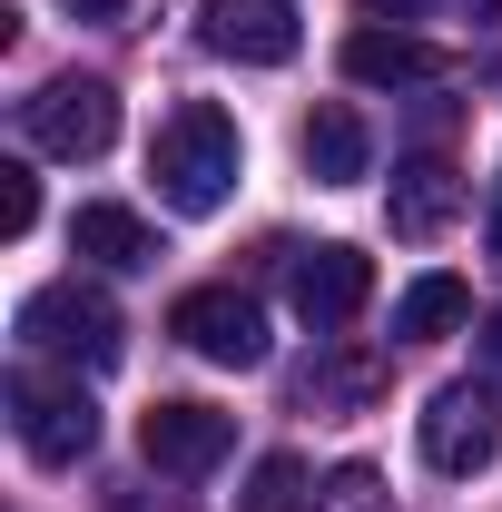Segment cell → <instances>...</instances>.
Here are the masks:
<instances>
[{"label":"cell","mask_w":502,"mask_h":512,"mask_svg":"<svg viewBox=\"0 0 502 512\" xmlns=\"http://www.w3.org/2000/svg\"><path fill=\"white\" fill-rule=\"evenodd\" d=\"M148 178H158V197H168L178 217H217V207L237 197V178H247V138H237V119H227L217 99L168 109V128L148 138Z\"/></svg>","instance_id":"1"},{"label":"cell","mask_w":502,"mask_h":512,"mask_svg":"<svg viewBox=\"0 0 502 512\" xmlns=\"http://www.w3.org/2000/svg\"><path fill=\"white\" fill-rule=\"evenodd\" d=\"M20 345H30V355H60L69 375H79V365H89V375H109V365L128 355V325H119V306H109L99 286L60 276V286L20 296Z\"/></svg>","instance_id":"2"},{"label":"cell","mask_w":502,"mask_h":512,"mask_svg":"<svg viewBox=\"0 0 502 512\" xmlns=\"http://www.w3.org/2000/svg\"><path fill=\"white\" fill-rule=\"evenodd\" d=\"M10 424H20V453L50 463V473L99 444V404H89V384H79V375H40V365L10 375Z\"/></svg>","instance_id":"3"},{"label":"cell","mask_w":502,"mask_h":512,"mask_svg":"<svg viewBox=\"0 0 502 512\" xmlns=\"http://www.w3.org/2000/svg\"><path fill=\"white\" fill-rule=\"evenodd\" d=\"M20 138L40 158H99L119 138V89L109 79H50V89L20 99Z\"/></svg>","instance_id":"4"},{"label":"cell","mask_w":502,"mask_h":512,"mask_svg":"<svg viewBox=\"0 0 502 512\" xmlns=\"http://www.w3.org/2000/svg\"><path fill=\"white\" fill-rule=\"evenodd\" d=\"M414 434H424V463H434V473L473 483V473L502 453V394H493V384H443Z\"/></svg>","instance_id":"5"},{"label":"cell","mask_w":502,"mask_h":512,"mask_svg":"<svg viewBox=\"0 0 502 512\" xmlns=\"http://www.w3.org/2000/svg\"><path fill=\"white\" fill-rule=\"evenodd\" d=\"M168 335L188 355H207V365H227V375L266 365V316H256V296H237V286H188L168 306Z\"/></svg>","instance_id":"6"},{"label":"cell","mask_w":502,"mask_h":512,"mask_svg":"<svg viewBox=\"0 0 502 512\" xmlns=\"http://www.w3.org/2000/svg\"><path fill=\"white\" fill-rule=\"evenodd\" d=\"M227 444H237V414L188 404V394H168V404H148V414H138V453H148L158 473H178V483L217 473V463H227Z\"/></svg>","instance_id":"7"},{"label":"cell","mask_w":502,"mask_h":512,"mask_svg":"<svg viewBox=\"0 0 502 512\" xmlns=\"http://www.w3.org/2000/svg\"><path fill=\"white\" fill-rule=\"evenodd\" d=\"M197 40H207L217 60H237V69H286L306 30H296V0H207Z\"/></svg>","instance_id":"8"},{"label":"cell","mask_w":502,"mask_h":512,"mask_svg":"<svg viewBox=\"0 0 502 512\" xmlns=\"http://www.w3.org/2000/svg\"><path fill=\"white\" fill-rule=\"evenodd\" d=\"M286 296H296V316L315 335H335V325L365 316V296H375V256L365 247H306L296 256V276H286Z\"/></svg>","instance_id":"9"},{"label":"cell","mask_w":502,"mask_h":512,"mask_svg":"<svg viewBox=\"0 0 502 512\" xmlns=\"http://www.w3.org/2000/svg\"><path fill=\"white\" fill-rule=\"evenodd\" d=\"M69 256H89V266H119V276H138V266H158V227H148L138 207H109V197H89V207L69 217Z\"/></svg>","instance_id":"10"},{"label":"cell","mask_w":502,"mask_h":512,"mask_svg":"<svg viewBox=\"0 0 502 512\" xmlns=\"http://www.w3.org/2000/svg\"><path fill=\"white\" fill-rule=\"evenodd\" d=\"M345 79H365V89H434L443 50L414 40V30H355L345 40Z\"/></svg>","instance_id":"11"},{"label":"cell","mask_w":502,"mask_h":512,"mask_svg":"<svg viewBox=\"0 0 502 512\" xmlns=\"http://www.w3.org/2000/svg\"><path fill=\"white\" fill-rule=\"evenodd\" d=\"M453 207H463V178H453L443 158H404V168H394V197H384L394 237H443Z\"/></svg>","instance_id":"12"},{"label":"cell","mask_w":502,"mask_h":512,"mask_svg":"<svg viewBox=\"0 0 502 512\" xmlns=\"http://www.w3.org/2000/svg\"><path fill=\"white\" fill-rule=\"evenodd\" d=\"M306 168H315V188H355V178L375 168V138H365V119H355L345 99H325L306 119Z\"/></svg>","instance_id":"13"},{"label":"cell","mask_w":502,"mask_h":512,"mask_svg":"<svg viewBox=\"0 0 502 512\" xmlns=\"http://www.w3.org/2000/svg\"><path fill=\"white\" fill-rule=\"evenodd\" d=\"M463 316H473V286L463 276H414L394 296V345H443Z\"/></svg>","instance_id":"14"},{"label":"cell","mask_w":502,"mask_h":512,"mask_svg":"<svg viewBox=\"0 0 502 512\" xmlns=\"http://www.w3.org/2000/svg\"><path fill=\"white\" fill-rule=\"evenodd\" d=\"M237 512H306V463L296 453H266L247 473V493H237Z\"/></svg>","instance_id":"15"},{"label":"cell","mask_w":502,"mask_h":512,"mask_svg":"<svg viewBox=\"0 0 502 512\" xmlns=\"http://www.w3.org/2000/svg\"><path fill=\"white\" fill-rule=\"evenodd\" d=\"M30 227H40V178L10 158L0 168V237H30Z\"/></svg>","instance_id":"16"},{"label":"cell","mask_w":502,"mask_h":512,"mask_svg":"<svg viewBox=\"0 0 502 512\" xmlns=\"http://www.w3.org/2000/svg\"><path fill=\"white\" fill-rule=\"evenodd\" d=\"M375 463H345V473H335V483H325V512H375Z\"/></svg>","instance_id":"17"},{"label":"cell","mask_w":502,"mask_h":512,"mask_svg":"<svg viewBox=\"0 0 502 512\" xmlns=\"http://www.w3.org/2000/svg\"><path fill=\"white\" fill-rule=\"evenodd\" d=\"M60 10H69V20H119L128 0H60Z\"/></svg>","instance_id":"18"},{"label":"cell","mask_w":502,"mask_h":512,"mask_svg":"<svg viewBox=\"0 0 502 512\" xmlns=\"http://www.w3.org/2000/svg\"><path fill=\"white\" fill-rule=\"evenodd\" d=\"M483 365L502 375V316H483Z\"/></svg>","instance_id":"19"},{"label":"cell","mask_w":502,"mask_h":512,"mask_svg":"<svg viewBox=\"0 0 502 512\" xmlns=\"http://www.w3.org/2000/svg\"><path fill=\"white\" fill-rule=\"evenodd\" d=\"M483 237H493V266H502V178H493V217H483Z\"/></svg>","instance_id":"20"},{"label":"cell","mask_w":502,"mask_h":512,"mask_svg":"<svg viewBox=\"0 0 502 512\" xmlns=\"http://www.w3.org/2000/svg\"><path fill=\"white\" fill-rule=\"evenodd\" d=\"M365 10H375V20H414L424 0H365Z\"/></svg>","instance_id":"21"},{"label":"cell","mask_w":502,"mask_h":512,"mask_svg":"<svg viewBox=\"0 0 502 512\" xmlns=\"http://www.w3.org/2000/svg\"><path fill=\"white\" fill-rule=\"evenodd\" d=\"M473 10V30H502V0H463Z\"/></svg>","instance_id":"22"}]
</instances>
